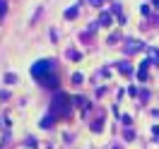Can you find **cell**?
I'll return each mask as SVG.
<instances>
[{"label": "cell", "mask_w": 159, "mask_h": 149, "mask_svg": "<svg viewBox=\"0 0 159 149\" xmlns=\"http://www.w3.org/2000/svg\"><path fill=\"white\" fill-rule=\"evenodd\" d=\"M149 65H152V63H149V60H145V63H142V65H140V72H138V77H140V80H147V72H149Z\"/></svg>", "instance_id": "5"}, {"label": "cell", "mask_w": 159, "mask_h": 149, "mask_svg": "<svg viewBox=\"0 0 159 149\" xmlns=\"http://www.w3.org/2000/svg\"><path fill=\"white\" fill-rule=\"evenodd\" d=\"M140 50H145V43L138 39H128L125 41V53H140Z\"/></svg>", "instance_id": "3"}, {"label": "cell", "mask_w": 159, "mask_h": 149, "mask_svg": "<svg viewBox=\"0 0 159 149\" xmlns=\"http://www.w3.org/2000/svg\"><path fill=\"white\" fill-rule=\"evenodd\" d=\"M7 15V0H0V20H5Z\"/></svg>", "instance_id": "7"}, {"label": "cell", "mask_w": 159, "mask_h": 149, "mask_svg": "<svg viewBox=\"0 0 159 149\" xmlns=\"http://www.w3.org/2000/svg\"><path fill=\"white\" fill-rule=\"evenodd\" d=\"M87 2H89L92 7H101V5H104V2H106V0H87Z\"/></svg>", "instance_id": "10"}, {"label": "cell", "mask_w": 159, "mask_h": 149, "mask_svg": "<svg viewBox=\"0 0 159 149\" xmlns=\"http://www.w3.org/2000/svg\"><path fill=\"white\" fill-rule=\"evenodd\" d=\"M116 41H120L118 34H113V36H109V43H116Z\"/></svg>", "instance_id": "12"}, {"label": "cell", "mask_w": 159, "mask_h": 149, "mask_svg": "<svg viewBox=\"0 0 159 149\" xmlns=\"http://www.w3.org/2000/svg\"><path fill=\"white\" fill-rule=\"evenodd\" d=\"M118 70L123 72V75H130V72H133V68H130L128 63H118Z\"/></svg>", "instance_id": "8"}, {"label": "cell", "mask_w": 159, "mask_h": 149, "mask_svg": "<svg viewBox=\"0 0 159 149\" xmlns=\"http://www.w3.org/2000/svg\"><path fill=\"white\" fill-rule=\"evenodd\" d=\"M68 58H70V60H80V53H75V50L70 48V50H68Z\"/></svg>", "instance_id": "11"}, {"label": "cell", "mask_w": 159, "mask_h": 149, "mask_svg": "<svg viewBox=\"0 0 159 149\" xmlns=\"http://www.w3.org/2000/svg\"><path fill=\"white\" fill-rule=\"evenodd\" d=\"M147 53L152 55V60H154V63H159V50H157V48H147Z\"/></svg>", "instance_id": "9"}, {"label": "cell", "mask_w": 159, "mask_h": 149, "mask_svg": "<svg viewBox=\"0 0 159 149\" xmlns=\"http://www.w3.org/2000/svg\"><path fill=\"white\" fill-rule=\"evenodd\" d=\"M154 5H157V7H159V0H154Z\"/></svg>", "instance_id": "14"}, {"label": "cell", "mask_w": 159, "mask_h": 149, "mask_svg": "<svg viewBox=\"0 0 159 149\" xmlns=\"http://www.w3.org/2000/svg\"><path fill=\"white\" fill-rule=\"evenodd\" d=\"M31 77L43 84V87H58V80H56V63L53 60H39L31 65Z\"/></svg>", "instance_id": "1"}, {"label": "cell", "mask_w": 159, "mask_h": 149, "mask_svg": "<svg viewBox=\"0 0 159 149\" xmlns=\"http://www.w3.org/2000/svg\"><path fill=\"white\" fill-rule=\"evenodd\" d=\"M77 12H80V7H77V5L68 7V10H65V20H75V17H77Z\"/></svg>", "instance_id": "6"}, {"label": "cell", "mask_w": 159, "mask_h": 149, "mask_svg": "<svg viewBox=\"0 0 159 149\" xmlns=\"http://www.w3.org/2000/svg\"><path fill=\"white\" fill-rule=\"evenodd\" d=\"M111 22H113V15H111V12H101V17H99L101 27H111Z\"/></svg>", "instance_id": "4"}, {"label": "cell", "mask_w": 159, "mask_h": 149, "mask_svg": "<svg viewBox=\"0 0 159 149\" xmlns=\"http://www.w3.org/2000/svg\"><path fill=\"white\" fill-rule=\"evenodd\" d=\"M0 144H2V132H0Z\"/></svg>", "instance_id": "13"}, {"label": "cell", "mask_w": 159, "mask_h": 149, "mask_svg": "<svg viewBox=\"0 0 159 149\" xmlns=\"http://www.w3.org/2000/svg\"><path fill=\"white\" fill-rule=\"evenodd\" d=\"M53 111H56L58 116H68V113H70V99L65 96V94H58V96H56V101H53Z\"/></svg>", "instance_id": "2"}]
</instances>
